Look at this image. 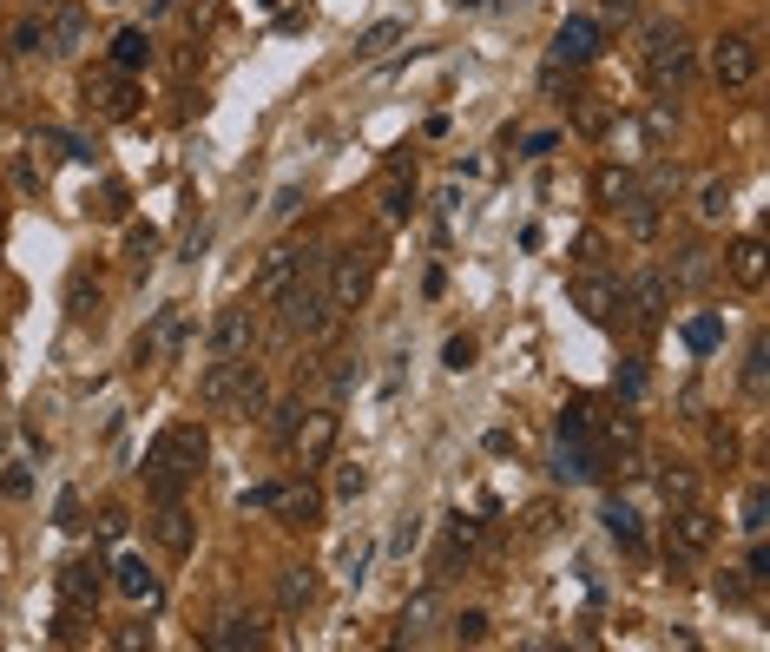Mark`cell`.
Listing matches in <instances>:
<instances>
[{"mask_svg": "<svg viewBox=\"0 0 770 652\" xmlns=\"http://www.w3.org/2000/svg\"><path fill=\"white\" fill-rule=\"evenodd\" d=\"M205 455H211V435L205 422H172L165 435H152V448H145V494H152V508H165V501H185V488L198 475H205Z\"/></svg>", "mask_w": 770, "mask_h": 652, "instance_id": "obj_1", "label": "cell"}, {"mask_svg": "<svg viewBox=\"0 0 770 652\" xmlns=\"http://www.w3.org/2000/svg\"><path fill=\"white\" fill-rule=\"evenodd\" d=\"M639 53H645V80L659 86V93H685V86H692L698 47L685 40V27H678V20H645Z\"/></svg>", "mask_w": 770, "mask_h": 652, "instance_id": "obj_2", "label": "cell"}, {"mask_svg": "<svg viewBox=\"0 0 770 652\" xmlns=\"http://www.w3.org/2000/svg\"><path fill=\"white\" fill-rule=\"evenodd\" d=\"M718 547V514L711 508H672V521H665V560H672V580H685V567H698V560Z\"/></svg>", "mask_w": 770, "mask_h": 652, "instance_id": "obj_3", "label": "cell"}, {"mask_svg": "<svg viewBox=\"0 0 770 652\" xmlns=\"http://www.w3.org/2000/svg\"><path fill=\"white\" fill-rule=\"evenodd\" d=\"M376 271H382V251L376 244H349V251H330L323 257V290H330V303L336 310H356L362 297H369V284H376Z\"/></svg>", "mask_w": 770, "mask_h": 652, "instance_id": "obj_4", "label": "cell"}, {"mask_svg": "<svg viewBox=\"0 0 770 652\" xmlns=\"http://www.w3.org/2000/svg\"><path fill=\"white\" fill-rule=\"evenodd\" d=\"M665 303H672V284L665 271H632V284H619V317H626L632 336H652L665 323Z\"/></svg>", "mask_w": 770, "mask_h": 652, "instance_id": "obj_5", "label": "cell"}, {"mask_svg": "<svg viewBox=\"0 0 770 652\" xmlns=\"http://www.w3.org/2000/svg\"><path fill=\"white\" fill-rule=\"evenodd\" d=\"M757 73H764V53H757L751 33H718V40H711V80H718L724 93H744Z\"/></svg>", "mask_w": 770, "mask_h": 652, "instance_id": "obj_6", "label": "cell"}, {"mask_svg": "<svg viewBox=\"0 0 770 652\" xmlns=\"http://www.w3.org/2000/svg\"><path fill=\"white\" fill-rule=\"evenodd\" d=\"M336 435H343V415H336V402H323V409H303L297 435H290V455H297V468L310 475V468H323L336 455Z\"/></svg>", "mask_w": 770, "mask_h": 652, "instance_id": "obj_7", "label": "cell"}, {"mask_svg": "<svg viewBox=\"0 0 770 652\" xmlns=\"http://www.w3.org/2000/svg\"><path fill=\"white\" fill-rule=\"evenodd\" d=\"M79 93H86V106H93L99 119H112V126H126L132 112H139V86H132V73H119V66H93Z\"/></svg>", "mask_w": 770, "mask_h": 652, "instance_id": "obj_8", "label": "cell"}, {"mask_svg": "<svg viewBox=\"0 0 770 652\" xmlns=\"http://www.w3.org/2000/svg\"><path fill=\"white\" fill-rule=\"evenodd\" d=\"M599 47H606V20L566 14V20H560V33H553V47H547V60H553V66H593V60H599Z\"/></svg>", "mask_w": 770, "mask_h": 652, "instance_id": "obj_9", "label": "cell"}, {"mask_svg": "<svg viewBox=\"0 0 770 652\" xmlns=\"http://www.w3.org/2000/svg\"><path fill=\"white\" fill-rule=\"evenodd\" d=\"M303 257H310V251H297V244H277V251H270L264 264L251 271V303H277L283 290L303 277Z\"/></svg>", "mask_w": 770, "mask_h": 652, "instance_id": "obj_10", "label": "cell"}, {"mask_svg": "<svg viewBox=\"0 0 770 652\" xmlns=\"http://www.w3.org/2000/svg\"><path fill=\"white\" fill-rule=\"evenodd\" d=\"M573 303H580L586 323H613L619 317V277H606L599 264H580V277H573Z\"/></svg>", "mask_w": 770, "mask_h": 652, "instance_id": "obj_11", "label": "cell"}, {"mask_svg": "<svg viewBox=\"0 0 770 652\" xmlns=\"http://www.w3.org/2000/svg\"><path fill=\"white\" fill-rule=\"evenodd\" d=\"M613 211H619V231H626L632 244H652V238H659V224H665V205L652 198V191H639V185H632Z\"/></svg>", "mask_w": 770, "mask_h": 652, "instance_id": "obj_12", "label": "cell"}, {"mask_svg": "<svg viewBox=\"0 0 770 652\" xmlns=\"http://www.w3.org/2000/svg\"><path fill=\"white\" fill-rule=\"evenodd\" d=\"M60 600L73 606V613H93V606L106 600V567H99V560H73V567H60Z\"/></svg>", "mask_w": 770, "mask_h": 652, "instance_id": "obj_13", "label": "cell"}, {"mask_svg": "<svg viewBox=\"0 0 770 652\" xmlns=\"http://www.w3.org/2000/svg\"><path fill=\"white\" fill-rule=\"evenodd\" d=\"M435 620H441V593L422 587L402 613H395V646H428V639H435Z\"/></svg>", "mask_w": 770, "mask_h": 652, "instance_id": "obj_14", "label": "cell"}, {"mask_svg": "<svg viewBox=\"0 0 770 652\" xmlns=\"http://www.w3.org/2000/svg\"><path fill=\"white\" fill-rule=\"evenodd\" d=\"M270 409V376L264 369H237V382H231V396H224V409L218 415H231V422H257V415Z\"/></svg>", "mask_w": 770, "mask_h": 652, "instance_id": "obj_15", "label": "cell"}, {"mask_svg": "<svg viewBox=\"0 0 770 652\" xmlns=\"http://www.w3.org/2000/svg\"><path fill=\"white\" fill-rule=\"evenodd\" d=\"M257 343V310H244V303H237V310H218V323H211V350L218 356H244Z\"/></svg>", "mask_w": 770, "mask_h": 652, "instance_id": "obj_16", "label": "cell"}, {"mask_svg": "<svg viewBox=\"0 0 770 652\" xmlns=\"http://www.w3.org/2000/svg\"><path fill=\"white\" fill-rule=\"evenodd\" d=\"M316 593H323V573H316V567H283L277 573V613H290V620L310 613Z\"/></svg>", "mask_w": 770, "mask_h": 652, "instance_id": "obj_17", "label": "cell"}, {"mask_svg": "<svg viewBox=\"0 0 770 652\" xmlns=\"http://www.w3.org/2000/svg\"><path fill=\"white\" fill-rule=\"evenodd\" d=\"M145 527H152V541L165 547V554H191V541H198V527H191L185 501H165V508H158Z\"/></svg>", "mask_w": 770, "mask_h": 652, "instance_id": "obj_18", "label": "cell"}, {"mask_svg": "<svg viewBox=\"0 0 770 652\" xmlns=\"http://www.w3.org/2000/svg\"><path fill=\"white\" fill-rule=\"evenodd\" d=\"M599 468H606V455H599L593 435H586V442H560V448H553V475H560V481H599Z\"/></svg>", "mask_w": 770, "mask_h": 652, "instance_id": "obj_19", "label": "cell"}, {"mask_svg": "<svg viewBox=\"0 0 770 652\" xmlns=\"http://www.w3.org/2000/svg\"><path fill=\"white\" fill-rule=\"evenodd\" d=\"M711 277H718V257H711L705 244H685V251L672 257V271H665V284H672V290H705Z\"/></svg>", "mask_w": 770, "mask_h": 652, "instance_id": "obj_20", "label": "cell"}, {"mask_svg": "<svg viewBox=\"0 0 770 652\" xmlns=\"http://www.w3.org/2000/svg\"><path fill=\"white\" fill-rule=\"evenodd\" d=\"M264 639H270V633L251 620V613H224V620L205 633V646H218V652H244V646H251V652H257Z\"/></svg>", "mask_w": 770, "mask_h": 652, "instance_id": "obj_21", "label": "cell"}, {"mask_svg": "<svg viewBox=\"0 0 770 652\" xmlns=\"http://www.w3.org/2000/svg\"><path fill=\"white\" fill-rule=\"evenodd\" d=\"M724 271L738 290H764V238H738L724 251Z\"/></svg>", "mask_w": 770, "mask_h": 652, "instance_id": "obj_22", "label": "cell"}, {"mask_svg": "<svg viewBox=\"0 0 770 652\" xmlns=\"http://www.w3.org/2000/svg\"><path fill=\"white\" fill-rule=\"evenodd\" d=\"M79 40H86V7H79V0H53L47 53H79Z\"/></svg>", "mask_w": 770, "mask_h": 652, "instance_id": "obj_23", "label": "cell"}, {"mask_svg": "<svg viewBox=\"0 0 770 652\" xmlns=\"http://www.w3.org/2000/svg\"><path fill=\"white\" fill-rule=\"evenodd\" d=\"M316 514H323V494H316L310 481H297V488H277V521H283V527H316Z\"/></svg>", "mask_w": 770, "mask_h": 652, "instance_id": "obj_24", "label": "cell"}, {"mask_svg": "<svg viewBox=\"0 0 770 652\" xmlns=\"http://www.w3.org/2000/svg\"><path fill=\"white\" fill-rule=\"evenodd\" d=\"M599 521H606V534H613L619 547H626V554H639L645 547V527H639V508H632V501H606V508H599Z\"/></svg>", "mask_w": 770, "mask_h": 652, "instance_id": "obj_25", "label": "cell"}, {"mask_svg": "<svg viewBox=\"0 0 770 652\" xmlns=\"http://www.w3.org/2000/svg\"><path fill=\"white\" fill-rule=\"evenodd\" d=\"M112 587L126 593V600H158V573L145 567L139 554H119V567H112Z\"/></svg>", "mask_w": 770, "mask_h": 652, "instance_id": "obj_26", "label": "cell"}, {"mask_svg": "<svg viewBox=\"0 0 770 652\" xmlns=\"http://www.w3.org/2000/svg\"><path fill=\"white\" fill-rule=\"evenodd\" d=\"M237 369H244V356H218V363L198 376V402H205L211 415L224 409V396H231V382H237Z\"/></svg>", "mask_w": 770, "mask_h": 652, "instance_id": "obj_27", "label": "cell"}, {"mask_svg": "<svg viewBox=\"0 0 770 652\" xmlns=\"http://www.w3.org/2000/svg\"><path fill=\"white\" fill-rule=\"evenodd\" d=\"M99 303H106V297H99V277L93 271H73V284H66V317H73V323H93Z\"/></svg>", "mask_w": 770, "mask_h": 652, "instance_id": "obj_28", "label": "cell"}, {"mask_svg": "<svg viewBox=\"0 0 770 652\" xmlns=\"http://www.w3.org/2000/svg\"><path fill=\"white\" fill-rule=\"evenodd\" d=\"M409 211H415V178L389 172V178H382V218H389V224H409Z\"/></svg>", "mask_w": 770, "mask_h": 652, "instance_id": "obj_29", "label": "cell"}, {"mask_svg": "<svg viewBox=\"0 0 770 652\" xmlns=\"http://www.w3.org/2000/svg\"><path fill=\"white\" fill-rule=\"evenodd\" d=\"M718 343H724V317H718V310H705V317L685 323V350H692V356H718Z\"/></svg>", "mask_w": 770, "mask_h": 652, "instance_id": "obj_30", "label": "cell"}, {"mask_svg": "<svg viewBox=\"0 0 770 652\" xmlns=\"http://www.w3.org/2000/svg\"><path fill=\"white\" fill-rule=\"evenodd\" d=\"M402 33H409L402 20H376V27H362V33H356V60H382V53H389Z\"/></svg>", "mask_w": 770, "mask_h": 652, "instance_id": "obj_31", "label": "cell"}, {"mask_svg": "<svg viewBox=\"0 0 770 652\" xmlns=\"http://www.w3.org/2000/svg\"><path fill=\"white\" fill-rule=\"evenodd\" d=\"M145 60H152V40H145V27H126L119 40H112V66H119V73H139Z\"/></svg>", "mask_w": 770, "mask_h": 652, "instance_id": "obj_32", "label": "cell"}, {"mask_svg": "<svg viewBox=\"0 0 770 652\" xmlns=\"http://www.w3.org/2000/svg\"><path fill=\"white\" fill-rule=\"evenodd\" d=\"M659 494H665V508H692V501H698V468H665V475H659Z\"/></svg>", "mask_w": 770, "mask_h": 652, "instance_id": "obj_33", "label": "cell"}, {"mask_svg": "<svg viewBox=\"0 0 770 652\" xmlns=\"http://www.w3.org/2000/svg\"><path fill=\"white\" fill-rule=\"evenodd\" d=\"M632 185H639V178H632L626 165H599V172H593V198H599V205H606V211H613L619 198H626V191H632Z\"/></svg>", "mask_w": 770, "mask_h": 652, "instance_id": "obj_34", "label": "cell"}, {"mask_svg": "<svg viewBox=\"0 0 770 652\" xmlns=\"http://www.w3.org/2000/svg\"><path fill=\"white\" fill-rule=\"evenodd\" d=\"M698 218H705V224L731 218V178H705V191H698Z\"/></svg>", "mask_w": 770, "mask_h": 652, "instance_id": "obj_35", "label": "cell"}, {"mask_svg": "<svg viewBox=\"0 0 770 652\" xmlns=\"http://www.w3.org/2000/svg\"><path fill=\"white\" fill-rule=\"evenodd\" d=\"M711 593H718V606H751V600H757V580H751V573H731V567H724L718 580H711Z\"/></svg>", "mask_w": 770, "mask_h": 652, "instance_id": "obj_36", "label": "cell"}, {"mask_svg": "<svg viewBox=\"0 0 770 652\" xmlns=\"http://www.w3.org/2000/svg\"><path fill=\"white\" fill-rule=\"evenodd\" d=\"M40 145H47V152H60V159H79V165H93V145L79 139V132H60V126H40Z\"/></svg>", "mask_w": 770, "mask_h": 652, "instance_id": "obj_37", "label": "cell"}, {"mask_svg": "<svg viewBox=\"0 0 770 652\" xmlns=\"http://www.w3.org/2000/svg\"><path fill=\"white\" fill-rule=\"evenodd\" d=\"M553 435H560V442H586V435H593V409H586V402H566Z\"/></svg>", "mask_w": 770, "mask_h": 652, "instance_id": "obj_38", "label": "cell"}, {"mask_svg": "<svg viewBox=\"0 0 770 652\" xmlns=\"http://www.w3.org/2000/svg\"><path fill=\"white\" fill-rule=\"evenodd\" d=\"M264 415H270V422H264L270 442L290 448V435H297V422H303V402H277V409H264Z\"/></svg>", "mask_w": 770, "mask_h": 652, "instance_id": "obj_39", "label": "cell"}, {"mask_svg": "<svg viewBox=\"0 0 770 652\" xmlns=\"http://www.w3.org/2000/svg\"><path fill=\"white\" fill-rule=\"evenodd\" d=\"M126 211H132V191L126 185H106L93 198V218H106V224H126Z\"/></svg>", "mask_w": 770, "mask_h": 652, "instance_id": "obj_40", "label": "cell"}, {"mask_svg": "<svg viewBox=\"0 0 770 652\" xmlns=\"http://www.w3.org/2000/svg\"><path fill=\"white\" fill-rule=\"evenodd\" d=\"M126 257L139 264V271L158 257V231H152V224H126Z\"/></svg>", "mask_w": 770, "mask_h": 652, "instance_id": "obj_41", "label": "cell"}, {"mask_svg": "<svg viewBox=\"0 0 770 652\" xmlns=\"http://www.w3.org/2000/svg\"><path fill=\"white\" fill-rule=\"evenodd\" d=\"M764 363H770V350H764V336L751 343V356H744V396H764Z\"/></svg>", "mask_w": 770, "mask_h": 652, "instance_id": "obj_42", "label": "cell"}, {"mask_svg": "<svg viewBox=\"0 0 770 652\" xmlns=\"http://www.w3.org/2000/svg\"><path fill=\"white\" fill-rule=\"evenodd\" d=\"M474 356H481V343H474V336H448V343H441V363L455 369V376H461V369H474Z\"/></svg>", "mask_w": 770, "mask_h": 652, "instance_id": "obj_43", "label": "cell"}, {"mask_svg": "<svg viewBox=\"0 0 770 652\" xmlns=\"http://www.w3.org/2000/svg\"><path fill=\"white\" fill-rule=\"evenodd\" d=\"M448 626H455V639H461V646H481V639H488V613H481V606H468V613H455V620H448Z\"/></svg>", "mask_w": 770, "mask_h": 652, "instance_id": "obj_44", "label": "cell"}, {"mask_svg": "<svg viewBox=\"0 0 770 652\" xmlns=\"http://www.w3.org/2000/svg\"><path fill=\"white\" fill-rule=\"evenodd\" d=\"M764 527H770V494H764V488H751V494H744V534L757 541Z\"/></svg>", "mask_w": 770, "mask_h": 652, "instance_id": "obj_45", "label": "cell"}, {"mask_svg": "<svg viewBox=\"0 0 770 652\" xmlns=\"http://www.w3.org/2000/svg\"><path fill=\"white\" fill-rule=\"evenodd\" d=\"M711 462H718L724 475L738 468V429H731V422H724V429H711Z\"/></svg>", "mask_w": 770, "mask_h": 652, "instance_id": "obj_46", "label": "cell"}, {"mask_svg": "<svg viewBox=\"0 0 770 652\" xmlns=\"http://www.w3.org/2000/svg\"><path fill=\"white\" fill-rule=\"evenodd\" d=\"M369 560H376V547H369V541H356V547L343 554V580H349V587H362V580H369Z\"/></svg>", "mask_w": 770, "mask_h": 652, "instance_id": "obj_47", "label": "cell"}, {"mask_svg": "<svg viewBox=\"0 0 770 652\" xmlns=\"http://www.w3.org/2000/svg\"><path fill=\"white\" fill-rule=\"evenodd\" d=\"M613 389H619L626 402H639V396H645V363H639V356H626V369L613 376Z\"/></svg>", "mask_w": 770, "mask_h": 652, "instance_id": "obj_48", "label": "cell"}, {"mask_svg": "<svg viewBox=\"0 0 770 652\" xmlns=\"http://www.w3.org/2000/svg\"><path fill=\"white\" fill-rule=\"evenodd\" d=\"M7 47H14V53H47V27H40V20H20Z\"/></svg>", "mask_w": 770, "mask_h": 652, "instance_id": "obj_49", "label": "cell"}, {"mask_svg": "<svg viewBox=\"0 0 770 652\" xmlns=\"http://www.w3.org/2000/svg\"><path fill=\"white\" fill-rule=\"evenodd\" d=\"M606 442L632 455V448H639V422H632V415H606Z\"/></svg>", "mask_w": 770, "mask_h": 652, "instance_id": "obj_50", "label": "cell"}, {"mask_svg": "<svg viewBox=\"0 0 770 652\" xmlns=\"http://www.w3.org/2000/svg\"><path fill=\"white\" fill-rule=\"evenodd\" d=\"M53 527H66V534H73V527H86V521H79V488H66L60 501H53Z\"/></svg>", "mask_w": 770, "mask_h": 652, "instance_id": "obj_51", "label": "cell"}, {"mask_svg": "<svg viewBox=\"0 0 770 652\" xmlns=\"http://www.w3.org/2000/svg\"><path fill=\"white\" fill-rule=\"evenodd\" d=\"M573 257H580V264H606V238H599V231H580V238H573Z\"/></svg>", "mask_w": 770, "mask_h": 652, "instance_id": "obj_52", "label": "cell"}, {"mask_svg": "<svg viewBox=\"0 0 770 652\" xmlns=\"http://www.w3.org/2000/svg\"><path fill=\"white\" fill-rule=\"evenodd\" d=\"M362 488H369V468H356V462H349L343 475H336V494H343V501H356Z\"/></svg>", "mask_w": 770, "mask_h": 652, "instance_id": "obj_53", "label": "cell"}, {"mask_svg": "<svg viewBox=\"0 0 770 652\" xmlns=\"http://www.w3.org/2000/svg\"><path fill=\"white\" fill-rule=\"evenodd\" d=\"M237 508L251 514V508H277V481H264V488H244L237 494Z\"/></svg>", "mask_w": 770, "mask_h": 652, "instance_id": "obj_54", "label": "cell"}, {"mask_svg": "<svg viewBox=\"0 0 770 652\" xmlns=\"http://www.w3.org/2000/svg\"><path fill=\"white\" fill-rule=\"evenodd\" d=\"M415 541H422V521H415V514H409V521H395V534H389V547H395V554H409Z\"/></svg>", "mask_w": 770, "mask_h": 652, "instance_id": "obj_55", "label": "cell"}, {"mask_svg": "<svg viewBox=\"0 0 770 652\" xmlns=\"http://www.w3.org/2000/svg\"><path fill=\"white\" fill-rule=\"evenodd\" d=\"M744 573H751L757 587H764V580H770V547H764V534H757V547H751V567H744Z\"/></svg>", "mask_w": 770, "mask_h": 652, "instance_id": "obj_56", "label": "cell"}, {"mask_svg": "<svg viewBox=\"0 0 770 652\" xmlns=\"http://www.w3.org/2000/svg\"><path fill=\"white\" fill-rule=\"evenodd\" d=\"M599 14H606V20H619V27H626V20H639V0H599Z\"/></svg>", "mask_w": 770, "mask_h": 652, "instance_id": "obj_57", "label": "cell"}, {"mask_svg": "<svg viewBox=\"0 0 770 652\" xmlns=\"http://www.w3.org/2000/svg\"><path fill=\"white\" fill-rule=\"evenodd\" d=\"M297 205H303V191H297V185H283V191H277V205H270V211H277V218H290Z\"/></svg>", "mask_w": 770, "mask_h": 652, "instance_id": "obj_58", "label": "cell"}, {"mask_svg": "<svg viewBox=\"0 0 770 652\" xmlns=\"http://www.w3.org/2000/svg\"><path fill=\"white\" fill-rule=\"evenodd\" d=\"M112 646H119V652H139L145 633H139V626H119V633H112Z\"/></svg>", "mask_w": 770, "mask_h": 652, "instance_id": "obj_59", "label": "cell"}, {"mask_svg": "<svg viewBox=\"0 0 770 652\" xmlns=\"http://www.w3.org/2000/svg\"><path fill=\"white\" fill-rule=\"evenodd\" d=\"M481 448H488V455H514V435H507V429H488V442H481Z\"/></svg>", "mask_w": 770, "mask_h": 652, "instance_id": "obj_60", "label": "cell"}, {"mask_svg": "<svg viewBox=\"0 0 770 652\" xmlns=\"http://www.w3.org/2000/svg\"><path fill=\"white\" fill-rule=\"evenodd\" d=\"M553 145H560V132H540V139H527V159H547Z\"/></svg>", "mask_w": 770, "mask_h": 652, "instance_id": "obj_61", "label": "cell"}, {"mask_svg": "<svg viewBox=\"0 0 770 652\" xmlns=\"http://www.w3.org/2000/svg\"><path fill=\"white\" fill-rule=\"evenodd\" d=\"M99 534H106V541H119V534H126V514H119V508H106V521H99Z\"/></svg>", "mask_w": 770, "mask_h": 652, "instance_id": "obj_62", "label": "cell"}, {"mask_svg": "<svg viewBox=\"0 0 770 652\" xmlns=\"http://www.w3.org/2000/svg\"><path fill=\"white\" fill-rule=\"evenodd\" d=\"M264 7H283V0H264Z\"/></svg>", "mask_w": 770, "mask_h": 652, "instance_id": "obj_63", "label": "cell"}, {"mask_svg": "<svg viewBox=\"0 0 770 652\" xmlns=\"http://www.w3.org/2000/svg\"><path fill=\"white\" fill-rule=\"evenodd\" d=\"M40 7H53V0H40Z\"/></svg>", "mask_w": 770, "mask_h": 652, "instance_id": "obj_64", "label": "cell"}]
</instances>
